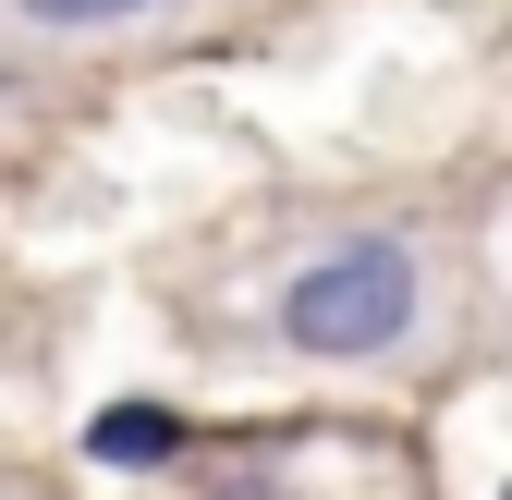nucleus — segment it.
Returning a JSON list of instances; mask_svg holds the SVG:
<instances>
[{
	"label": "nucleus",
	"instance_id": "f03ea898",
	"mask_svg": "<svg viewBox=\"0 0 512 500\" xmlns=\"http://www.w3.org/2000/svg\"><path fill=\"white\" fill-rule=\"evenodd\" d=\"M86 452L122 464V476H135V464H171V452H183V415H171V403H110V415L86 427Z\"/></svg>",
	"mask_w": 512,
	"mask_h": 500
},
{
	"label": "nucleus",
	"instance_id": "20e7f679",
	"mask_svg": "<svg viewBox=\"0 0 512 500\" xmlns=\"http://www.w3.org/2000/svg\"><path fill=\"white\" fill-rule=\"evenodd\" d=\"M0 86H13V61H0Z\"/></svg>",
	"mask_w": 512,
	"mask_h": 500
},
{
	"label": "nucleus",
	"instance_id": "f257e3e1",
	"mask_svg": "<svg viewBox=\"0 0 512 500\" xmlns=\"http://www.w3.org/2000/svg\"><path fill=\"white\" fill-rule=\"evenodd\" d=\"M415 318H427V281H415V244H391V232L330 244V257H305L281 281V342L317 354V366L391 354V342H415Z\"/></svg>",
	"mask_w": 512,
	"mask_h": 500
},
{
	"label": "nucleus",
	"instance_id": "7ed1b4c3",
	"mask_svg": "<svg viewBox=\"0 0 512 500\" xmlns=\"http://www.w3.org/2000/svg\"><path fill=\"white\" fill-rule=\"evenodd\" d=\"M159 0H25V25H61V37H98V25H135Z\"/></svg>",
	"mask_w": 512,
	"mask_h": 500
}]
</instances>
